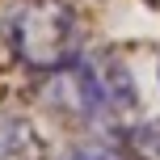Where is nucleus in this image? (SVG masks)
<instances>
[{
    "instance_id": "obj_1",
    "label": "nucleus",
    "mask_w": 160,
    "mask_h": 160,
    "mask_svg": "<svg viewBox=\"0 0 160 160\" xmlns=\"http://www.w3.org/2000/svg\"><path fill=\"white\" fill-rule=\"evenodd\" d=\"M51 101L84 127L114 131L139 110V88L114 51H88L63 72H51Z\"/></svg>"
},
{
    "instance_id": "obj_2",
    "label": "nucleus",
    "mask_w": 160,
    "mask_h": 160,
    "mask_svg": "<svg viewBox=\"0 0 160 160\" xmlns=\"http://www.w3.org/2000/svg\"><path fill=\"white\" fill-rule=\"evenodd\" d=\"M8 55L30 72H63L84 55V25L63 0H13L0 17Z\"/></svg>"
},
{
    "instance_id": "obj_3",
    "label": "nucleus",
    "mask_w": 160,
    "mask_h": 160,
    "mask_svg": "<svg viewBox=\"0 0 160 160\" xmlns=\"http://www.w3.org/2000/svg\"><path fill=\"white\" fill-rule=\"evenodd\" d=\"M0 160H47L42 131L8 105H0Z\"/></svg>"
},
{
    "instance_id": "obj_4",
    "label": "nucleus",
    "mask_w": 160,
    "mask_h": 160,
    "mask_svg": "<svg viewBox=\"0 0 160 160\" xmlns=\"http://www.w3.org/2000/svg\"><path fill=\"white\" fill-rule=\"evenodd\" d=\"M59 160H139L131 143H114V139H76L63 148Z\"/></svg>"
},
{
    "instance_id": "obj_5",
    "label": "nucleus",
    "mask_w": 160,
    "mask_h": 160,
    "mask_svg": "<svg viewBox=\"0 0 160 160\" xmlns=\"http://www.w3.org/2000/svg\"><path fill=\"white\" fill-rule=\"evenodd\" d=\"M127 143H131V152L139 160H160V118H148L139 127H131Z\"/></svg>"
},
{
    "instance_id": "obj_6",
    "label": "nucleus",
    "mask_w": 160,
    "mask_h": 160,
    "mask_svg": "<svg viewBox=\"0 0 160 160\" xmlns=\"http://www.w3.org/2000/svg\"><path fill=\"white\" fill-rule=\"evenodd\" d=\"M156 76H160V63H156Z\"/></svg>"
}]
</instances>
